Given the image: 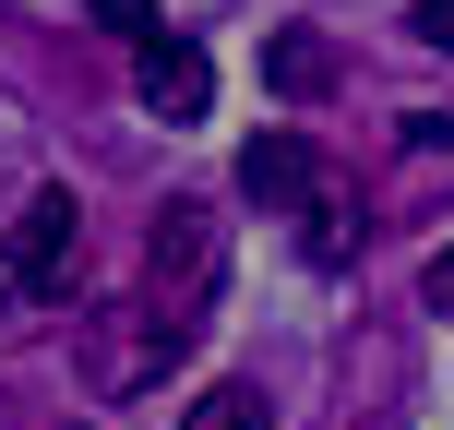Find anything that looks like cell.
<instances>
[{
	"label": "cell",
	"mask_w": 454,
	"mask_h": 430,
	"mask_svg": "<svg viewBox=\"0 0 454 430\" xmlns=\"http://www.w3.org/2000/svg\"><path fill=\"white\" fill-rule=\"evenodd\" d=\"M72 251H84V204L48 180L36 204L12 215V251H0V263H12V287H24V299H60V287H72Z\"/></svg>",
	"instance_id": "6da1fadb"
},
{
	"label": "cell",
	"mask_w": 454,
	"mask_h": 430,
	"mask_svg": "<svg viewBox=\"0 0 454 430\" xmlns=\"http://www.w3.org/2000/svg\"><path fill=\"white\" fill-rule=\"evenodd\" d=\"M323 180H335V168L311 156V132H251V144H239V192H251L263 215H299Z\"/></svg>",
	"instance_id": "7a4b0ae2"
},
{
	"label": "cell",
	"mask_w": 454,
	"mask_h": 430,
	"mask_svg": "<svg viewBox=\"0 0 454 430\" xmlns=\"http://www.w3.org/2000/svg\"><path fill=\"white\" fill-rule=\"evenodd\" d=\"M132 84H144V108H156V120H204V96H215V60H204L192 36H144Z\"/></svg>",
	"instance_id": "3957f363"
},
{
	"label": "cell",
	"mask_w": 454,
	"mask_h": 430,
	"mask_svg": "<svg viewBox=\"0 0 454 430\" xmlns=\"http://www.w3.org/2000/svg\"><path fill=\"white\" fill-rule=\"evenodd\" d=\"M263 84H275V96H323V84H335V48H323L311 24H287V36L263 48Z\"/></svg>",
	"instance_id": "277c9868"
},
{
	"label": "cell",
	"mask_w": 454,
	"mask_h": 430,
	"mask_svg": "<svg viewBox=\"0 0 454 430\" xmlns=\"http://www.w3.org/2000/svg\"><path fill=\"white\" fill-rule=\"evenodd\" d=\"M299 215H311V227H299V251H311V263H347V251H359V227H347V180H323Z\"/></svg>",
	"instance_id": "5b68a950"
},
{
	"label": "cell",
	"mask_w": 454,
	"mask_h": 430,
	"mask_svg": "<svg viewBox=\"0 0 454 430\" xmlns=\"http://www.w3.org/2000/svg\"><path fill=\"white\" fill-rule=\"evenodd\" d=\"M180 430H275V407H263L251 383H215V395H192V418H180Z\"/></svg>",
	"instance_id": "8992f818"
},
{
	"label": "cell",
	"mask_w": 454,
	"mask_h": 430,
	"mask_svg": "<svg viewBox=\"0 0 454 430\" xmlns=\"http://www.w3.org/2000/svg\"><path fill=\"white\" fill-rule=\"evenodd\" d=\"M84 12H96V24H108V36H132V48H144V36H156V0H84Z\"/></svg>",
	"instance_id": "52a82bcc"
},
{
	"label": "cell",
	"mask_w": 454,
	"mask_h": 430,
	"mask_svg": "<svg viewBox=\"0 0 454 430\" xmlns=\"http://www.w3.org/2000/svg\"><path fill=\"white\" fill-rule=\"evenodd\" d=\"M407 36H419V48H454V0H419V12H407Z\"/></svg>",
	"instance_id": "ba28073f"
},
{
	"label": "cell",
	"mask_w": 454,
	"mask_h": 430,
	"mask_svg": "<svg viewBox=\"0 0 454 430\" xmlns=\"http://www.w3.org/2000/svg\"><path fill=\"white\" fill-rule=\"evenodd\" d=\"M407 144H419V156H442V144H454V108H407Z\"/></svg>",
	"instance_id": "9c48e42d"
},
{
	"label": "cell",
	"mask_w": 454,
	"mask_h": 430,
	"mask_svg": "<svg viewBox=\"0 0 454 430\" xmlns=\"http://www.w3.org/2000/svg\"><path fill=\"white\" fill-rule=\"evenodd\" d=\"M419 299H431V311L454 323V251H431V263H419Z\"/></svg>",
	"instance_id": "30bf717a"
}]
</instances>
